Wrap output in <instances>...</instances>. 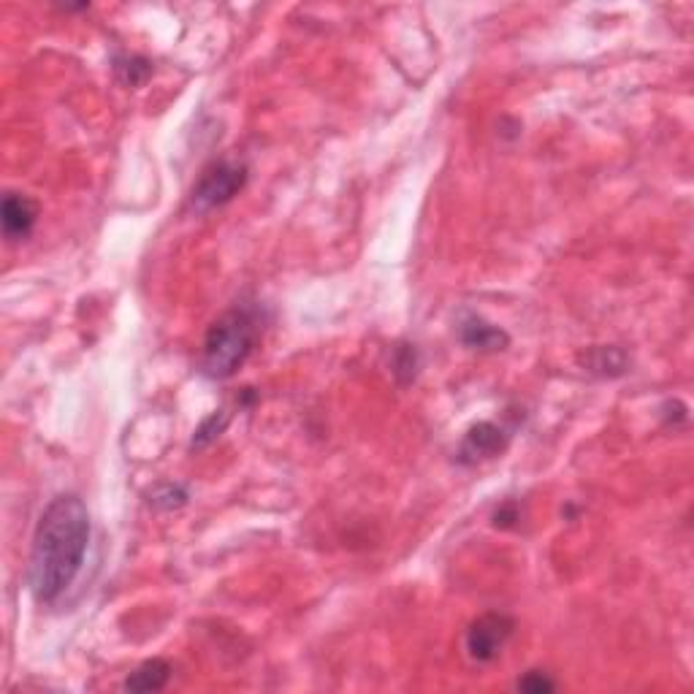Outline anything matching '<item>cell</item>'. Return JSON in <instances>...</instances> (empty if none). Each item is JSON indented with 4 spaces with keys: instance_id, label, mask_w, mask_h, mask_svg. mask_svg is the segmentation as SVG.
<instances>
[{
    "instance_id": "6da1fadb",
    "label": "cell",
    "mask_w": 694,
    "mask_h": 694,
    "mask_svg": "<svg viewBox=\"0 0 694 694\" xmlns=\"http://www.w3.org/2000/svg\"><path fill=\"white\" fill-rule=\"evenodd\" d=\"M90 510L76 494H60L38 516L28 583L38 605H55L82 573L90 548Z\"/></svg>"
},
{
    "instance_id": "7a4b0ae2",
    "label": "cell",
    "mask_w": 694,
    "mask_h": 694,
    "mask_svg": "<svg viewBox=\"0 0 694 694\" xmlns=\"http://www.w3.org/2000/svg\"><path fill=\"white\" fill-rule=\"evenodd\" d=\"M261 337V307L234 304L207 329L201 345V372L209 380H228L253 356L255 342Z\"/></svg>"
},
{
    "instance_id": "3957f363",
    "label": "cell",
    "mask_w": 694,
    "mask_h": 694,
    "mask_svg": "<svg viewBox=\"0 0 694 694\" xmlns=\"http://www.w3.org/2000/svg\"><path fill=\"white\" fill-rule=\"evenodd\" d=\"M247 185V166L239 160H215L207 169L201 171L193 196H190V207L196 212H209V209L226 207L228 201H234Z\"/></svg>"
},
{
    "instance_id": "277c9868",
    "label": "cell",
    "mask_w": 694,
    "mask_h": 694,
    "mask_svg": "<svg viewBox=\"0 0 694 694\" xmlns=\"http://www.w3.org/2000/svg\"><path fill=\"white\" fill-rule=\"evenodd\" d=\"M513 632H516V619L502 613V610H488V613L478 616L469 624L467 638H464L469 659L478 662V665L497 662L507 643H510V638H513Z\"/></svg>"
},
{
    "instance_id": "5b68a950",
    "label": "cell",
    "mask_w": 694,
    "mask_h": 694,
    "mask_svg": "<svg viewBox=\"0 0 694 694\" xmlns=\"http://www.w3.org/2000/svg\"><path fill=\"white\" fill-rule=\"evenodd\" d=\"M507 445H510V434L499 423L480 421L464 434L459 453H456V461L464 464V467H472L478 461L497 459L499 453L507 451Z\"/></svg>"
},
{
    "instance_id": "8992f818",
    "label": "cell",
    "mask_w": 694,
    "mask_h": 694,
    "mask_svg": "<svg viewBox=\"0 0 694 694\" xmlns=\"http://www.w3.org/2000/svg\"><path fill=\"white\" fill-rule=\"evenodd\" d=\"M0 223H3V236H6L9 242L28 239L38 223V201H33V198L25 196V193L9 190V193L3 196Z\"/></svg>"
},
{
    "instance_id": "52a82bcc",
    "label": "cell",
    "mask_w": 694,
    "mask_h": 694,
    "mask_svg": "<svg viewBox=\"0 0 694 694\" xmlns=\"http://www.w3.org/2000/svg\"><path fill=\"white\" fill-rule=\"evenodd\" d=\"M461 345H467L469 350H480V353H499L510 345L507 331H502L494 323H488L480 315H464L459 326Z\"/></svg>"
},
{
    "instance_id": "ba28073f",
    "label": "cell",
    "mask_w": 694,
    "mask_h": 694,
    "mask_svg": "<svg viewBox=\"0 0 694 694\" xmlns=\"http://www.w3.org/2000/svg\"><path fill=\"white\" fill-rule=\"evenodd\" d=\"M171 673H174V670H171V665L166 659H147V662H141V665L133 670L131 676L125 678L122 689L136 694L160 692V689H166V684L171 681Z\"/></svg>"
},
{
    "instance_id": "9c48e42d",
    "label": "cell",
    "mask_w": 694,
    "mask_h": 694,
    "mask_svg": "<svg viewBox=\"0 0 694 694\" xmlns=\"http://www.w3.org/2000/svg\"><path fill=\"white\" fill-rule=\"evenodd\" d=\"M581 364L586 366V372H589V375L619 377L627 372L629 358L621 347L602 345V347H589V350L581 356Z\"/></svg>"
},
{
    "instance_id": "30bf717a",
    "label": "cell",
    "mask_w": 694,
    "mask_h": 694,
    "mask_svg": "<svg viewBox=\"0 0 694 694\" xmlns=\"http://www.w3.org/2000/svg\"><path fill=\"white\" fill-rule=\"evenodd\" d=\"M150 74H152V63L150 60H144V57H136V55L114 57V76L120 79V85L139 87L150 79Z\"/></svg>"
},
{
    "instance_id": "8fae6325",
    "label": "cell",
    "mask_w": 694,
    "mask_h": 694,
    "mask_svg": "<svg viewBox=\"0 0 694 694\" xmlns=\"http://www.w3.org/2000/svg\"><path fill=\"white\" fill-rule=\"evenodd\" d=\"M418 369H421V353H418V347L410 345V342H402V345H396V350H394V375H396V380H399V385L415 383V377H418Z\"/></svg>"
},
{
    "instance_id": "7c38bea8",
    "label": "cell",
    "mask_w": 694,
    "mask_h": 694,
    "mask_svg": "<svg viewBox=\"0 0 694 694\" xmlns=\"http://www.w3.org/2000/svg\"><path fill=\"white\" fill-rule=\"evenodd\" d=\"M226 426H228L226 410H215L209 418L201 421V426H198L196 434H193V440H190V448H193V451H204V448H209V445L223 434Z\"/></svg>"
},
{
    "instance_id": "4fadbf2b",
    "label": "cell",
    "mask_w": 694,
    "mask_h": 694,
    "mask_svg": "<svg viewBox=\"0 0 694 694\" xmlns=\"http://www.w3.org/2000/svg\"><path fill=\"white\" fill-rule=\"evenodd\" d=\"M150 505L158 510H177V507L188 505V488L179 483H160L152 488Z\"/></svg>"
},
{
    "instance_id": "5bb4252c",
    "label": "cell",
    "mask_w": 694,
    "mask_h": 694,
    "mask_svg": "<svg viewBox=\"0 0 694 694\" xmlns=\"http://www.w3.org/2000/svg\"><path fill=\"white\" fill-rule=\"evenodd\" d=\"M518 689L529 694H551L556 689V681L543 670H529L524 676L518 678Z\"/></svg>"
},
{
    "instance_id": "9a60e30c",
    "label": "cell",
    "mask_w": 694,
    "mask_h": 694,
    "mask_svg": "<svg viewBox=\"0 0 694 694\" xmlns=\"http://www.w3.org/2000/svg\"><path fill=\"white\" fill-rule=\"evenodd\" d=\"M516 521H521V516H518L513 502H507L494 513V526H499V529H510V526H516Z\"/></svg>"
}]
</instances>
